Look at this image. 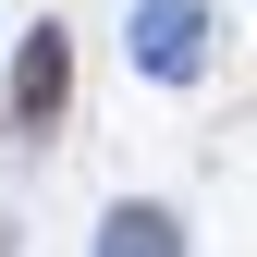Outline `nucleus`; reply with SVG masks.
<instances>
[{
  "instance_id": "nucleus-1",
  "label": "nucleus",
  "mask_w": 257,
  "mask_h": 257,
  "mask_svg": "<svg viewBox=\"0 0 257 257\" xmlns=\"http://www.w3.org/2000/svg\"><path fill=\"white\" fill-rule=\"evenodd\" d=\"M61 98H74V25H25V37H13L0 135H13V147H49V135H61Z\"/></svg>"
},
{
  "instance_id": "nucleus-2",
  "label": "nucleus",
  "mask_w": 257,
  "mask_h": 257,
  "mask_svg": "<svg viewBox=\"0 0 257 257\" xmlns=\"http://www.w3.org/2000/svg\"><path fill=\"white\" fill-rule=\"evenodd\" d=\"M122 49H135L147 86H196L208 49H220V25H208V0H135L122 13Z\"/></svg>"
},
{
  "instance_id": "nucleus-3",
  "label": "nucleus",
  "mask_w": 257,
  "mask_h": 257,
  "mask_svg": "<svg viewBox=\"0 0 257 257\" xmlns=\"http://www.w3.org/2000/svg\"><path fill=\"white\" fill-rule=\"evenodd\" d=\"M86 257H184V220L159 196H122V208H98V245Z\"/></svg>"
}]
</instances>
